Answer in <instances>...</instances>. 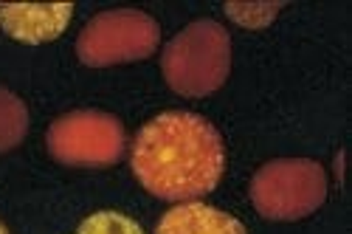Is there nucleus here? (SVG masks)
<instances>
[{
    "label": "nucleus",
    "mask_w": 352,
    "mask_h": 234,
    "mask_svg": "<svg viewBox=\"0 0 352 234\" xmlns=\"http://www.w3.org/2000/svg\"><path fill=\"white\" fill-rule=\"evenodd\" d=\"M223 141L217 130L195 113H161L144 125L133 144L135 178L158 198L192 200L220 184Z\"/></svg>",
    "instance_id": "1"
},
{
    "label": "nucleus",
    "mask_w": 352,
    "mask_h": 234,
    "mask_svg": "<svg viewBox=\"0 0 352 234\" xmlns=\"http://www.w3.org/2000/svg\"><path fill=\"white\" fill-rule=\"evenodd\" d=\"M164 76L184 96H206L226 82L231 68V40L223 25L197 20L186 25L164 51Z\"/></svg>",
    "instance_id": "2"
},
{
    "label": "nucleus",
    "mask_w": 352,
    "mask_h": 234,
    "mask_svg": "<svg viewBox=\"0 0 352 234\" xmlns=\"http://www.w3.org/2000/svg\"><path fill=\"white\" fill-rule=\"evenodd\" d=\"M254 206L274 220H296L316 212L327 198V175L316 161L282 158L265 164L251 184Z\"/></svg>",
    "instance_id": "3"
},
{
    "label": "nucleus",
    "mask_w": 352,
    "mask_h": 234,
    "mask_svg": "<svg viewBox=\"0 0 352 234\" xmlns=\"http://www.w3.org/2000/svg\"><path fill=\"white\" fill-rule=\"evenodd\" d=\"M158 40H161V28L150 14L119 9V12H104L87 23L76 43V51L85 65L102 68L116 63L144 60V56H150L158 48Z\"/></svg>",
    "instance_id": "4"
},
{
    "label": "nucleus",
    "mask_w": 352,
    "mask_h": 234,
    "mask_svg": "<svg viewBox=\"0 0 352 234\" xmlns=\"http://www.w3.org/2000/svg\"><path fill=\"white\" fill-rule=\"evenodd\" d=\"M48 147L54 158L74 167L116 164L124 150V127L107 113H71L51 125Z\"/></svg>",
    "instance_id": "5"
},
{
    "label": "nucleus",
    "mask_w": 352,
    "mask_h": 234,
    "mask_svg": "<svg viewBox=\"0 0 352 234\" xmlns=\"http://www.w3.org/2000/svg\"><path fill=\"white\" fill-rule=\"evenodd\" d=\"M74 14L71 3H45V6H23V3H0V25L23 43H48L65 32Z\"/></svg>",
    "instance_id": "6"
},
{
    "label": "nucleus",
    "mask_w": 352,
    "mask_h": 234,
    "mask_svg": "<svg viewBox=\"0 0 352 234\" xmlns=\"http://www.w3.org/2000/svg\"><path fill=\"white\" fill-rule=\"evenodd\" d=\"M155 234H245V228L240 220L206 203H184L161 217Z\"/></svg>",
    "instance_id": "7"
},
{
    "label": "nucleus",
    "mask_w": 352,
    "mask_h": 234,
    "mask_svg": "<svg viewBox=\"0 0 352 234\" xmlns=\"http://www.w3.org/2000/svg\"><path fill=\"white\" fill-rule=\"evenodd\" d=\"M28 130V113L25 105L6 87H0V153L12 150L23 141Z\"/></svg>",
    "instance_id": "8"
},
{
    "label": "nucleus",
    "mask_w": 352,
    "mask_h": 234,
    "mask_svg": "<svg viewBox=\"0 0 352 234\" xmlns=\"http://www.w3.org/2000/svg\"><path fill=\"white\" fill-rule=\"evenodd\" d=\"M79 234H144V231L135 220L119 212H96L79 226Z\"/></svg>",
    "instance_id": "9"
},
{
    "label": "nucleus",
    "mask_w": 352,
    "mask_h": 234,
    "mask_svg": "<svg viewBox=\"0 0 352 234\" xmlns=\"http://www.w3.org/2000/svg\"><path fill=\"white\" fill-rule=\"evenodd\" d=\"M0 234H9V231H6V226H3V223H0Z\"/></svg>",
    "instance_id": "10"
}]
</instances>
